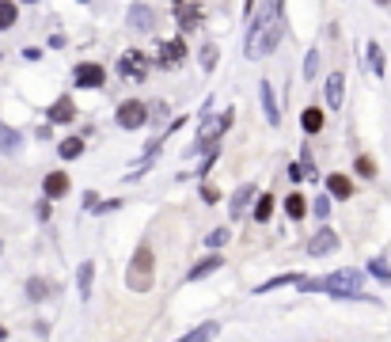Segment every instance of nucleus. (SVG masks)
I'll list each match as a JSON object with an SVG mask.
<instances>
[{"label":"nucleus","instance_id":"9","mask_svg":"<svg viewBox=\"0 0 391 342\" xmlns=\"http://www.w3.org/2000/svg\"><path fill=\"white\" fill-rule=\"evenodd\" d=\"M334 247H338V236H334L331 228H323V232H315V236H312L308 251H312V255H331Z\"/></svg>","mask_w":391,"mask_h":342},{"label":"nucleus","instance_id":"28","mask_svg":"<svg viewBox=\"0 0 391 342\" xmlns=\"http://www.w3.org/2000/svg\"><path fill=\"white\" fill-rule=\"evenodd\" d=\"M357 171L365 175V179H372V175H376V164H372V156H357Z\"/></svg>","mask_w":391,"mask_h":342},{"label":"nucleus","instance_id":"6","mask_svg":"<svg viewBox=\"0 0 391 342\" xmlns=\"http://www.w3.org/2000/svg\"><path fill=\"white\" fill-rule=\"evenodd\" d=\"M72 80H77L80 88H99L107 80V72H103V65H77V72H72Z\"/></svg>","mask_w":391,"mask_h":342},{"label":"nucleus","instance_id":"11","mask_svg":"<svg viewBox=\"0 0 391 342\" xmlns=\"http://www.w3.org/2000/svg\"><path fill=\"white\" fill-rule=\"evenodd\" d=\"M42 187H46V194H50V198H61V194L69 190V175H65V171H53V175H46Z\"/></svg>","mask_w":391,"mask_h":342},{"label":"nucleus","instance_id":"19","mask_svg":"<svg viewBox=\"0 0 391 342\" xmlns=\"http://www.w3.org/2000/svg\"><path fill=\"white\" fill-rule=\"evenodd\" d=\"M20 141H23V137L15 133L12 126H0V152H15V149H20Z\"/></svg>","mask_w":391,"mask_h":342},{"label":"nucleus","instance_id":"5","mask_svg":"<svg viewBox=\"0 0 391 342\" xmlns=\"http://www.w3.org/2000/svg\"><path fill=\"white\" fill-rule=\"evenodd\" d=\"M148 122V110L145 103H137V99H129V103H122V110H118V126L122 129H137Z\"/></svg>","mask_w":391,"mask_h":342},{"label":"nucleus","instance_id":"8","mask_svg":"<svg viewBox=\"0 0 391 342\" xmlns=\"http://www.w3.org/2000/svg\"><path fill=\"white\" fill-rule=\"evenodd\" d=\"M342 91H346V77H342V72H331L327 77V110L342 107Z\"/></svg>","mask_w":391,"mask_h":342},{"label":"nucleus","instance_id":"27","mask_svg":"<svg viewBox=\"0 0 391 342\" xmlns=\"http://www.w3.org/2000/svg\"><path fill=\"white\" fill-rule=\"evenodd\" d=\"M27 293H31V301H42L46 297V282L42 278H31V282H27Z\"/></svg>","mask_w":391,"mask_h":342},{"label":"nucleus","instance_id":"4","mask_svg":"<svg viewBox=\"0 0 391 342\" xmlns=\"http://www.w3.org/2000/svg\"><path fill=\"white\" fill-rule=\"evenodd\" d=\"M118 69H122V77H126V80L141 84L145 72H148V61H145V53H141V50H126V53H122V61H118Z\"/></svg>","mask_w":391,"mask_h":342},{"label":"nucleus","instance_id":"32","mask_svg":"<svg viewBox=\"0 0 391 342\" xmlns=\"http://www.w3.org/2000/svg\"><path fill=\"white\" fill-rule=\"evenodd\" d=\"M209 244H213V247L228 244V232H225V228H217V232H209Z\"/></svg>","mask_w":391,"mask_h":342},{"label":"nucleus","instance_id":"18","mask_svg":"<svg viewBox=\"0 0 391 342\" xmlns=\"http://www.w3.org/2000/svg\"><path fill=\"white\" fill-rule=\"evenodd\" d=\"M327 190L334 194V198H350V194H353V183L346 179V175H331V179H327Z\"/></svg>","mask_w":391,"mask_h":342},{"label":"nucleus","instance_id":"30","mask_svg":"<svg viewBox=\"0 0 391 342\" xmlns=\"http://www.w3.org/2000/svg\"><path fill=\"white\" fill-rule=\"evenodd\" d=\"M213 335H217V327H213V323H206V327L190 331V335H186V338H190V342H198V338H213Z\"/></svg>","mask_w":391,"mask_h":342},{"label":"nucleus","instance_id":"31","mask_svg":"<svg viewBox=\"0 0 391 342\" xmlns=\"http://www.w3.org/2000/svg\"><path fill=\"white\" fill-rule=\"evenodd\" d=\"M369 58H372V69H376V72H384V58H380V46H376V42L369 46Z\"/></svg>","mask_w":391,"mask_h":342},{"label":"nucleus","instance_id":"16","mask_svg":"<svg viewBox=\"0 0 391 342\" xmlns=\"http://www.w3.org/2000/svg\"><path fill=\"white\" fill-rule=\"evenodd\" d=\"M285 213L293 221H300L304 213H308V198H304V194H289V198H285Z\"/></svg>","mask_w":391,"mask_h":342},{"label":"nucleus","instance_id":"22","mask_svg":"<svg viewBox=\"0 0 391 342\" xmlns=\"http://www.w3.org/2000/svg\"><path fill=\"white\" fill-rule=\"evenodd\" d=\"M270 213H274V198H270V194H263V198L255 202V221H258V225H266Z\"/></svg>","mask_w":391,"mask_h":342},{"label":"nucleus","instance_id":"36","mask_svg":"<svg viewBox=\"0 0 391 342\" xmlns=\"http://www.w3.org/2000/svg\"><path fill=\"white\" fill-rule=\"evenodd\" d=\"M0 251H4V244H0Z\"/></svg>","mask_w":391,"mask_h":342},{"label":"nucleus","instance_id":"7","mask_svg":"<svg viewBox=\"0 0 391 342\" xmlns=\"http://www.w3.org/2000/svg\"><path fill=\"white\" fill-rule=\"evenodd\" d=\"M183 58H186V46H183L179 39H171V42L160 46V65H164V69H175V65H183Z\"/></svg>","mask_w":391,"mask_h":342},{"label":"nucleus","instance_id":"23","mask_svg":"<svg viewBox=\"0 0 391 342\" xmlns=\"http://www.w3.org/2000/svg\"><path fill=\"white\" fill-rule=\"evenodd\" d=\"M80 152H84V141H80V137H69V141H61V156H65V160H77Z\"/></svg>","mask_w":391,"mask_h":342},{"label":"nucleus","instance_id":"33","mask_svg":"<svg viewBox=\"0 0 391 342\" xmlns=\"http://www.w3.org/2000/svg\"><path fill=\"white\" fill-rule=\"evenodd\" d=\"M312 209H315V213H319V217H327V209H331V202H327V198H319V202H315V206H312Z\"/></svg>","mask_w":391,"mask_h":342},{"label":"nucleus","instance_id":"20","mask_svg":"<svg viewBox=\"0 0 391 342\" xmlns=\"http://www.w3.org/2000/svg\"><path fill=\"white\" fill-rule=\"evenodd\" d=\"M220 263H225V258H220V255H209L206 263H198V266H194V270H190V282H198V278H206V274H213Z\"/></svg>","mask_w":391,"mask_h":342},{"label":"nucleus","instance_id":"3","mask_svg":"<svg viewBox=\"0 0 391 342\" xmlns=\"http://www.w3.org/2000/svg\"><path fill=\"white\" fill-rule=\"evenodd\" d=\"M129 289L133 293H148V285H152V251L141 244L133 251V263H129V274H126Z\"/></svg>","mask_w":391,"mask_h":342},{"label":"nucleus","instance_id":"10","mask_svg":"<svg viewBox=\"0 0 391 342\" xmlns=\"http://www.w3.org/2000/svg\"><path fill=\"white\" fill-rule=\"evenodd\" d=\"M152 23H156V15H152V8H148V4H133V8H129V27H133V31H148Z\"/></svg>","mask_w":391,"mask_h":342},{"label":"nucleus","instance_id":"34","mask_svg":"<svg viewBox=\"0 0 391 342\" xmlns=\"http://www.w3.org/2000/svg\"><path fill=\"white\" fill-rule=\"evenodd\" d=\"M376 4H391V0H376Z\"/></svg>","mask_w":391,"mask_h":342},{"label":"nucleus","instance_id":"15","mask_svg":"<svg viewBox=\"0 0 391 342\" xmlns=\"http://www.w3.org/2000/svg\"><path fill=\"white\" fill-rule=\"evenodd\" d=\"M171 4H175V12H179V23L186 27V31H190V27H198V8L186 4V0H171Z\"/></svg>","mask_w":391,"mask_h":342},{"label":"nucleus","instance_id":"13","mask_svg":"<svg viewBox=\"0 0 391 342\" xmlns=\"http://www.w3.org/2000/svg\"><path fill=\"white\" fill-rule=\"evenodd\" d=\"M72 114H77V107H72L69 96H61L58 103L50 107V118H53V122H72Z\"/></svg>","mask_w":391,"mask_h":342},{"label":"nucleus","instance_id":"2","mask_svg":"<svg viewBox=\"0 0 391 342\" xmlns=\"http://www.w3.org/2000/svg\"><path fill=\"white\" fill-rule=\"evenodd\" d=\"M293 285H300V289L331 293V297H342V301H353V297H361V285H365V278H361L357 270H338V274H331V278H319V282L293 278Z\"/></svg>","mask_w":391,"mask_h":342},{"label":"nucleus","instance_id":"24","mask_svg":"<svg viewBox=\"0 0 391 342\" xmlns=\"http://www.w3.org/2000/svg\"><path fill=\"white\" fill-rule=\"evenodd\" d=\"M91 274H95V263H84L80 266V293H84V297H88V293H91Z\"/></svg>","mask_w":391,"mask_h":342},{"label":"nucleus","instance_id":"26","mask_svg":"<svg viewBox=\"0 0 391 342\" xmlns=\"http://www.w3.org/2000/svg\"><path fill=\"white\" fill-rule=\"evenodd\" d=\"M201 69L206 72L217 69V46H206V50H201Z\"/></svg>","mask_w":391,"mask_h":342},{"label":"nucleus","instance_id":"1","mask_svg":"<svg viewBox=\"0 0 391 342\" xmlns=\"http://www.w3.org/2000/svg\"><path fill=\"white\" fill-rule=\"evenodd\" d=\"M285 20H281V0H263L258 15L247 27V58H263L281 42Z\"/></svg>","mask_w":391,"mask_h":342},{"label":"nucleus","instance_id":"37","mask_svg":"<svg viewBox=\"0 0 391 342\" xmlns=\"http://www.w3.org/2000/svg\"><path fill=\"white\" fill-rule=\"evenodd\" d=\"M27 4H31V0H27Z\"/></svg>","mask_w":391,"mask_h":342},{"label":"nucleus","instance_id":"14","mask_svg":"<svg viewBox=\"0 0 391 342\" xmlns=\"http://www.w3.org/2000/svg\"><path fill=\"white\" fill-rule=\"evenodd\" d=\"M258 96H263V107H266V122L277 126L281 122V114H277V103H274V91H270V84L263 80V88H258Z\"/></svg>","mask_w":391,"mask_h":342},{"label":"nucleus","instance_id":"21","mask_svg":"<svg viewBox=\"0 0 391 342\" xmlns=\"http://www.w3.org/2000/svg\"><path fill=\"white\" fill-rule=\"evenodd\" d=\"M15 20H20V12H15V4L12 0H0V31H8Z\"/></svg>","mask_w":391,"mask_h":342},{"label":"nucleus","instance_id":"12","mask_svg":"<svg viewBox=\"0 0 391 342\" xmlns=\"http://www.w3.org/2000/svg\"><path fill=\"white\" fill-rule=\"evenodd\" d=\"M255 194H258V190H255V183H244V187L236 190V198H232V217H239V213H244V209H247V202L255 198Z\"/></svg>","mask_w":391,"mask_h":342},{"label":"nucleus","instance_id":"35","mask_svg":"<svg viewBox=\"0 0 391 342\" xmlns=\"http://www.w3.org/2000/svg\"><path fill=\"white\" fill-rule=\"evenodd\" d=\"M0 338H4V327H0Z\"/></svg>","mask_w":391,"mask_h":342},{"label":"nucleus","instance_id":"29","mask_svg":"<svg viewBox=\"0 0 391 342\" xmlns=\"http://www.w3.org/2000/svg\"><path fill=\"white\" fill-rule=\"evenodd\" d=\"M369 270H372V278H380V282H391V266H384V263H380V258L369 266Z\"/></svg>","mask_w":391,"mask_h":342},{"label":"nucleus","instance_id":"25","mask_svg":"<svg viewBox=\"0 0 391 342\" xmlns=\"http://www.w3.org/2000/svg\"><path fill=\"white\" fill-rule=\"evenodd\" d=\"M304 77H308V80L319 77V50H308V61H304Z\"/></svg>","mask_w":391,"mask_h":342},{"label":"nucleus","instance_id":"17","mask_svg":"<svg viewBox=\"0 0 391 342\" xmlns=\"http://www.w3.org/2000/svg\"><path fill=\"white\" fill-rule=\"evenodd\" d=\"M300 126H304V133H319V129H323V110L308 107V110H304V118H300Z\"/></svg>","mask_w":391,"mask_h":342}]
</instances>
